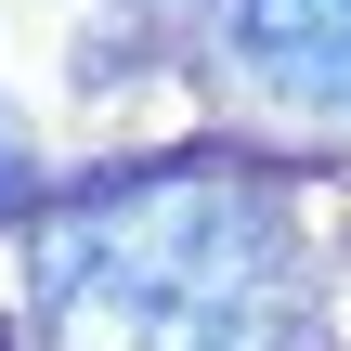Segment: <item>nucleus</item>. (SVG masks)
Returning a JSON list of instances; mask_svg holds the SVG:
<instances>
[{"mask_svg": "<svg viewBox=\"0 0 351 351\" xmlns=\"http://www.w3.org/2000/svg\"><path fill=\"white\" fill-rule=\"evenodd\" d=\"M39 351H326V287L287 182L234 156L104 169L26 221Z\"/></svg>", "mask_w": 351, "mask_h": 351, "instance_id": "1", "label": "nucleus"}, {"mask_svg": "<svg viewBox=\"0 0 351 351\" xmlns=\"http://www.w3.org/2000/svg\"><path fill=\"white\" fill-rule=\"evenodd\" d=\"M13 208H39V143H26V117L0 104V221Z\"/></svg>", "mask_w": 351, "mask_h": 351, "instance_id": "3", "label": "nucleus"}, {"mask_svg": "<svg viewBox=\"0 0 351 351\" xmlns=\"http://www.w3.org/2000/svg\"><path fill=\"white\" fill-rule=\"evenodd\" d=\"M221 39H234L274 91L351 117V0H221Z\"/></svg>", "mask_w": 351, "mask_h": 351, "instance_id": "2", "label": "nucleus"}]
</instances>
